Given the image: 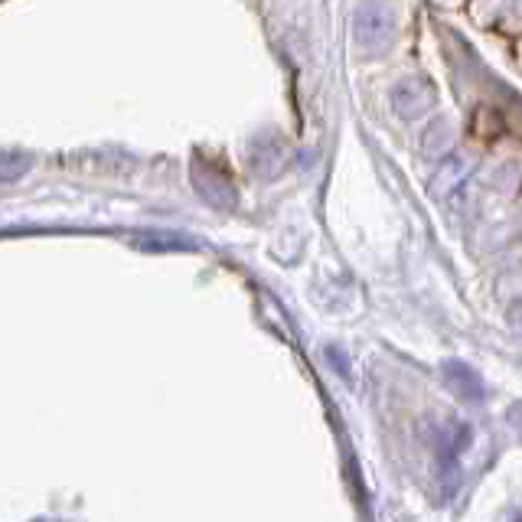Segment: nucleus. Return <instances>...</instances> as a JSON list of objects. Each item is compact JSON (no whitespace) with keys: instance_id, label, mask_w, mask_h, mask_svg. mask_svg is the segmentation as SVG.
I'll return each instance as SVG.
<instances>
[{"instance_id":"f257e3e1","label":"nucleus","mask_w":522,"mask_h":522,"mask_svg":"<svg viewBox=\"0 0 522 522\" xmlns=\"http://www.w3.org/2000/svg\"><path fill=\"white\" fill-rule=\"evenodd\" d=\"M389 102H392V111L405 121H418L425 111L434 105V85L421 76H408V79H399L392 85L389 92Z\"/></svg>"},{"instance_id":"f03ea898","label":"nucleus","mask_w":522,"mask_h":522,"mask_svg":"<svg viewBox=\"0 0 522 522\" xmlns=\"http://www.w3.org/2000/svg\"><path fill=\"white\" fill-rule=\"evenodd\" d=\"M392 30H395V17H392L389 7L366 4V7L356 10L353 33H356V43L363 49H382L392 40Z\"/></svg>"},{"instance_id":"7ed1b4c3","label":"nucleus","mask_w":522,"mask_h":522,"mask_svg":"<svg viewBox=\"0 0 522 522\" xmlns=\"http://www.w3.org/2000/svg\"><path fill=\"white\" fill-rule=\"evenodd\" d=\"M441 376H444L447 385H451V392H454L461 402L480 405L483 399H487V385H483L480 372H477L474 366L461 363V359H447V363L441 366Z\"/></svg>"},{"instance_id":"20e7f679","label":"nucleus","mask_w":522,"mask_h":522,"mask_svg":"<svg viewBox=\"0 0 522 522\" xmlns=\"http://www.w3.org/2000/svg\"><path fill=\"white\" fill-rule=\"evenodd\" d=\"M470 441H474V428H470L467 421H451V425H447V434H441L438 467H441V474L451 477V487L457 480V467H461V457L470 447Z\"/></svg>"},{"instance_id":"39448f33","label":"nucleus","mask_w":522,"mask_h":522,"mask_svg":"<svg viewBox=\"0 0 522 522\" xmlns=\"http://www.w3.org/2000/svg\"><path fill=\"white\" fill-rule=\"evenodd\" d=\"M33 160L20 151H0V183H14L30 170Z\"/></svg>"},{"instance_id":"423d86ee","label":"nucleus","mask_w":522,"mask_h":522,"mask_svg":"<svg viewBox=\"0 0 522 522\" xmlns=\"http://www.w3.org/2000/svg\"><path fill=\"white\" fill-rule=\"evenodd\" d=\"M451 141H454L451 128H447L444 121H434L428 128V134H425V141H421V147H425L428 157H444V151L451 147Z\"/></svg>"},{"instance_id":"0eeeda50","label":"nucleus","mask_w":522,"mask_h":522,"mask_svg":"<svg viewBox=\"0 0 522 522\" xmlns=\"http://www.w3.org/2000/svg\"><path fill=\"white\" fill-rule=\"evenodd\" d=\"M509 327L522 337V301H513V307H509Z\"/></svg>"},{"instance_id":"6e6552de","label":"nucleus","mask_w":522,"mask_h":522,"mask_svg":"<svg viewBox=\"0 0 522 522\" xmlns=\"http://www.w3.org/2000/svg\"><path fill=\"white\" fill-rule=\"evenodd\" d=\"M509 421H513V428L522 434V402H516L513 408H509Z\"/></svg>"},{"instance_id":"1a4fd4ad","label":"nucleus","mask_w":522,"mask_h":522,"mask_svg":"<svg viewBox=\"0 0 522 522\" xmlns=\"http://www.w3.org/2000/svg\"><path fill=\"white\" fill-rule=\"evenodd\" d=\"M509 522H522V509H519V513H516L513 519H509Z\"/></svg>"}]
</instances>
